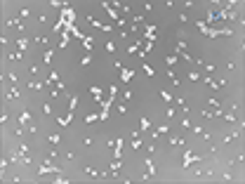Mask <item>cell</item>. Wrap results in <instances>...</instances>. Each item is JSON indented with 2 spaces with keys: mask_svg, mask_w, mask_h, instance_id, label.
I'll list each match as a JSON object with an SVG mask.
<instances>
[{
  "mask_svg": "<svg viewBox=\"0 0 245 184\" xmlns=\"http://www.w3.org/2000/svg\"><path fill=\"white\" fill-rule=\"evenodd\" d=\"M76 106H78V97H71V104H68V111H76Z\"/></svg>",
  "mask_w": 245,
  "mask_h": 184,
  "instance_id": "30bf717a",
  "label": "cell"
},
{
  "mask_svg": "<svg viewBox=\"0 0 245 184\" xmlns=\"http://www.w3.org/2000/svg\"><path fill=\"white\" fill-rule=\"evenodd\" d=\"M52 54H54V52H52V50H47V52L43 54V62H45V64H50V62H52Z\"/></svg>",
  "mask_w": 245,
  "mask_h": 184,
  "instance_id": "8992f818",
  "label": "cell"
},
{
  "mask_svg": "<svg viewBox=\"0 0 245 184\" xmlns=\"http://www.w3.org/2000/svg\"><path fill=\"white\" fill-rule=\"evenodd\" d=\"M165 116H167V118H172V116H174V109H172V106H170V109H165Z\"/></svg>",
  "mask_w": 245,
  "mask_h": 184,
  "instance_id": "ffe728a7",
  "label": "cell"
},
{
  "mask_svg": "<svg viewBox=\"0 0 245 184\" xmlns=\"http://www.w3.org/2000/svg\"><path fill=\"white\" fill-rule=\"evenodd\" d=\"M47 156H50V158H52V160H57V158H59V154H57V151H54V149H50V151H47Z\"/></svg>",
  "mask_w": 245,
  "mask_h": 184,
  "instance_id": "e0dca14e",
  "label": "cell"
},
{
  "mask_svg": "<svg viewBox=\"0 0 245 184\" xmlns=\"http://www.w3.org/2000/svg\"><path fill=\"white\" fill-rule=\"evenodd\" d=\"M144 73H146V76H156V73H153V68H151V66H144Z\"/></svg>",
  "mask_w": 245,
  "mask_h": 184,
  "instance_id": "d6986e66",
  "label": "cell"
},
{
  "mask_svg": "<svg viewBox=\"0 0 245 184\" xmlns=\"http://www.w3.org/2000/svg\"><path fill=\"white\" fill-rule=\"evenodd\" d=\"M36 40H38L40 45H47V38H45V35H38V38H36Z\"/></svg>",
  "mask_w": 245,
  "mask_h": 184,
  "instance_id": "44dd1931",
  "label": "cell"
},
{
  "mask_svg": "<svg viewBox=\"0 0 245 184\" xmlns=\"http://www.w3.org/2000/svg\"><path fill=\"white\" fill-rule=\"evenodd\" d=\"M118 113L125 116V113H127V106H125V104H118Z\"/></svg>",
  "mask_w": 245,
  "mask_h": 184,
  "instance_id": "5bb4252c",
  "label": "cell"
},
{
  "mask_svg": "<svg viewBox=\"0 0 245 184\" xmlns=\"http://www.w3.org/2000/svg\"><path fill=\"white\" fill-rule=\"evenodd\" d=\"M144 165H146V172L153 177V175H156V165H153V160H151V158H146V160H144Z\"/></svg>",
  "mask_w": 245,
  "mask_h": 184,
  "instance_id": "3957f363",
  "label": "cell"
},
{
  "mask_svg": "<svg viewBox=\"0 0 245 184\" xmlns=\"http://www.w3.org/2000/svg\"><path fill=\"white\" fill-rule=\"evenodd\" d=\"M26 120H31V113H28V111H24V113L19 116V123H21V125H24Z\"/></svg>",
  "mask_w": 245,
  "mask_h": 184,
  "instance_id": "9c48e42d",
  "label": "cell"
},
{
  "mask_svg": "<svg viewBox=\"0 0 245 184\" xmlns=\"http://www.w3.org/2000/svg\"><path fill=\"white\" fill-rule=\"evenodd\" d=\"M191 132H193V135H200L203 127H200V125H191Z\"/></svg>",
  "mask_w": 245,
  "mask_h": 184,
  "instance_id": "9a60e30c",
  "label": "cell"
},
{
  "mask_svg": "<svg viewBox=\"0 0 245 184\" xmlns=\"http://www.w3.org/2000/svg\"><path fill=\"white\" fill-rule=\"evenodd\" d=\"M47 172H61V168H57V165L52 163V158H50V160H45L40 168H38V175H40V177H43V175H47Z\"/></svg>",
  "mask_w": 245,
  "mask_h": 184,
  "instance_id": "6da1fadb",
  "label": "cell"
},
{
  "mask_svg": "<svg viewBox=\"0 0 245 184\" xmlns=\"http://www.w3.org/2000/svg\"><path fill=\"white\" fill-rule=\"evenodd\" d=\"M90 62H92V57H90V54H85V57L80 59V64H83V66H87V64H90Z\"/></svg>",
  "mask_w": 245,
  "mask_h": 184,
  "instance_id": "2e32d148",
  "label": "cell"
},
{
  "mask_svg": "<svg viewBox=\"0 0 245 184\" xmlns=\"http://www.w3.org/2000/svg\"><path fill=\"white\" fill-rule=\"evenodd\" d=\"M83 170H85L87 175H92V177H101V172H97L94 168H83Z\"/></svg>",
  "mask_w": 245,
  "mask_h": 184,
  "instance_id": "ba28073f",
  "label": "cell"
},
{
  "mask_svg": "<svg viewBox=\"0 0 245 184\" xmlns=\"http://www.w3.org/2000/svg\"><path fill=\"white\" fill-rule=\"evenodd\" d=\"M47 139H50V144H59V135H50Z\"/></svg>",
  "mask_w": 245,
  "mask_h": 184,
  "instance_id": "ac0fdd59",
  "label": "cell"
},
{
  "mask_svg": "<svg viewBox=\"0 0 245 184\" xmlns=\"http://www.w3.org/2000/svg\"><path fill=\"white\" fill-rule=\"evenodd\" d=\"M43 113H45V116H52V106H50V104H43Z\"/></svg>",
  "mask_w": 245,
  "mask_h": 184,
  "instance_id": "4fadbf2b",
  "label": "cell"
},
{
  "mask_svg": "<svg viewBox=\"0 0 245 184\" xmlns=\"http://www.w3.org/2000/svg\"><path fill=\"white\" fill-rule=\"evenodd\" d=\"M207 104H210V106H212V109H219V106H222L217 97H210V99H207Z\"/></svg>",
  "mask_w": 245,
  "mask_h": 184,
  "instance_id": "5b68a950",
  "label": "cell"
},
{
  "mask_svg": "<svg viewBox=\"0 0 245 184\" xmlns=\"http://www.w3.org/2000/svg\"><path fill=\"white\" fill-rule=\"evenodd\" d=\"M17 97H19V90H17V87L12 85V87L5 92V99H17Z\"/></svg>",
  "mask_w": 245,
  "mask_h": 184,
  "instance_id": "7a4b0ae2",
  "label": "cell"
},
{
  "mask_svg": "<svg viewBox=\"0 0 245 184\" xmlns=\"http://www.w3.org/2000/svg\"><path fill=\"white\" fill-rule=\"evenodd\" d=\"M189 80H200V73L198 71H191L189 73Z\"/></svg>",
  "mask_w": 245,
  "mask_h": 184,
  "instance_id": "7c38bea8",
  "label": "cell"
},
{
  "mask_svg": "<svg viewBox=\"0 0 245 184\" xmlns=\"http://www.w3.org/2000/svg\"><path fill=\"white\" fill-rule=\"evenodd\" d=\"M132 146H134V149H142V139H139L137 132H134V137H132Z\"/></svg>",
  "mask_w": 245,
  "mask_h": 184,
  "instance_id": "277c9868",
  "label": "cell"
},
{
  "mask_svg": "<svg viewBox=\"0 0 245 184\" xmlns=\"http://www.w3.org/2000/svg\"><path fill=\"white\" fill-rule=\"evenodd\" d=\"M222 118L229 120V123H236V116H233V113H222Z\"/></svg>",
  "mask_w": 245,
  "mask_h": 184,
  "instance_id": "8fae6325",
  "label": "cell"
},
{
  "mask_svg": "<svg viewBox=\"0 0 245 184\" xmlns=\"http://www.w3.org/2000/svg\"><path fill=\"white\" fill-rule=\"evenodd\" d=\"M45 85H47V83H28V87H31V90H43Z\"/></svg>",
  "mask_w": 245,
  "mask_h": 184,
  "instance_id": "52a82bcc",
  "label": "cell"
}]
</instances>
